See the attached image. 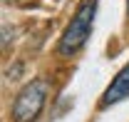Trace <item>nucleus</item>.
<instances>
[{
    "mask_svg": "<svg viewBox=\"0 0 129 122\" xmlns=\"http://www.w3.org/2000/svg\"><path fill=\"white\" fill-rule=\"evenodd\" d=\"M97 5L99 0H82L75 10V15L70 20V25L64 28L62 37L57 43V52L60 55H75L80 52L84 43L92 35V25H94V15H97Z\"/></svg>",
    "mask_w": 129,
    "mask_h": 122,
    "instance_id": "nucleus-1",
    "label": "nucleus"
},
{
    "mask_svg": "<svg viewBox=\"0 0 129 122\" xmlns=\"http://www.w3.org/2000/svg\"><path fill=\"white\" fill-rule=\"evenodd\" d=\"M47 95H50V82L45 77L30 80L17 92L15 102H13V120L15 122H35L40 117L45 102H47Z\"/></svg>",
    "mask_w": 129,
    "mask_h": 122,
    "instance_id": "nucleus-2",
    "label": "nucleus"
},
{
    "mask_svg": "<svg viewBox=\"0 0 129 122\" xmlns=\"http://www.w3.org/2000/svg\"><path fill=\"white\" fill-rule=\"evenodd\" d=\"M127 97H129V62L117 72V77H114L112 82H109V87L102 95L99 107H102V110H104V107H112V105H117V102H122V100H127Z\"/></svg>",
    "mask_w": 129,
    "mask_h": 122,
    "instance_id": "nucleus-3",
    "label": "nucleus"
},
{
    "mask_svg": "<svg viewBox=\"0 0 129 122\" xmlns=\"http://www.w3.org/2000/svg\"><path fill=\"white\" fill-rule=\"evenodd\" d=\"M127 10H129V0H127Z\"/></svg>",
    "mask_w": 129,
    "mask_h": 122,
    "instance_id": "nucleus-4",
    "label": "nucleus"
}]
</instances>
